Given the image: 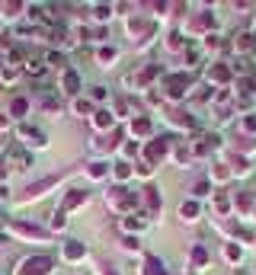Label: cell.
<instances>
[{
  "instance_id": "20",
  "label": "cell",
  "mask_w": 256,
  "mask_h": 275,
  "mask_svg": "<svg viewBox=\"0 0 256 275\" xmlns=\"http://www.w3.org/2000/svg\"><path fill=\"white\" fill-rule=\"evenodd\" d=\"M106 275H116V272H112V269H106Z\"/></svg>"
},
{
  "instance_id": "4",
  "label": "cell",
  "mask_w": 256,
  "mask_h": 275,
  "mask_svg": "<svg viewBox=\"0 0 256 275\" xmlns=\"http://www.w3.org/2000/svg\"><path fill=\"white\" fill-rule=\"evenodd\" d=\"M84 253H86L84 243H67V246H64V256H67V259H80Z\"/></svg>"
},
{
  "instance_id": "8",
  "label": "cell",
  "mask_w": 256,
  "mask_h": 275,
  "mask_svg": "<svg viewBox=\"0 0 256 275\" xmlns=\"http://www.w3.org/2000/svg\"><path fill=\"white\" fill-rule=\"evenodd\" d=\"M64 86H67V93H77V86H80L77 74H64Z\"/></svg>"
},
{
  "instance_id": "16",
  "label": "cell",
  "mask_w": 256,
  "mask_h": 275,
  "mask_svg": "<svg viewBox=\"0 0 256 275\" xmlns=\"http://www.w3.org/2000/svg\"><path fill=\"white\" fill-rule=\"evenodd\" d=\"M99 58H103V61H112V58H116V48H103V51H99Z\"/></svg>"
},
{
  "instance_id": "2",
  "label": "cell",
  "mask_w": 256,
  "mask_h": 275,
  "mask_svg": "<svg viewBox=\"0 0 256 275\" xmlns=\"http://www.w3.org/2000/svg\"><path fill=\"white\" fill-rule=\"evenodd\" d=\"M106 198H109V202L116 205V208H131L134 202H138V198H134V196H128L125 189H109V196H106Z\"/></svg>"
},
{
  "instance_id": "5",
  "label": "cell",
  "mask_w": 256,
  "mask_h": 275,
  "mask_svg": "<svg viewBox=\"0 0 256 275\" xmlns=\"http://www.w3.org/2000/svg\"><path fill=\"white\" fill-rule=\"evenodd\" d=\"M80 202H86V192H71V196L64 198V208H74V205H80Z\"/></svg>"
},
{
  "instance_id": "12",
  "label": "cell",
  "mask_w": 256,
  "mask_h": 275,
  "mask_svg": "<svg viewBox=\"0 0 256 275\" xmlns=\"http://www.w3.org/2000/svg\"><path fill=\"white\" fill-rule=\"evenodd\" d=\"M103 173H106V163H93V166H90V176H93V179H99Z\"/></svg>"
},
{
  "instance_id": "3",
  "label": "cell",
  "mask_w": 256,
  "mask_h": 275,
  "mask_svg": "<svg viewBox=\"0 0 256 275\" xmlns=\"http://www.w3.org/2000/svg\"><path fill=\"white\" fill-rule=\"evenodd\" d=\"M10 157H13V163H16V170H26V166L32 163V157H29L26 151H19V147H13V151H10Z\"/></svg>"
},
{
  "instance_id": "15",
  "label": "cell",
  "mask_w": 256,
  "mask_h": 275,
  "mask_svg": "<svg viewBox=\"0 0 256 275\" xmlns=\"http://www.w3.org/2000/svg\"><path fill=\"white\" fill-rule=\"evenodd\" d=\"M128 173H131V170H128V163H119V166H116V176H119V179H125Z\"/></svg>"
},
{
  "instance_id": "11",
  "label": "cell",
  "mask_w": 256,
  "mask_h": 275,
  "mask_svg": "<svg viewBox=\"0 0 256 275\" xmlns=\"http://www.w3.org/2000/svg\"><path fill=\"white\" fill-rule=\"evenodd\" d=\"M96 125H99V128L112 125V116H109V112H96Z\"/></svg>"
},
{
  "instance_id": "13",
  "label": "cell",
  "mask_w": 256,
  "mask_h": 275,
  "mask_svg": "<svg viewBox=\"0 0 256 275\" xmlns=\"http://www.w3.org/2000/svg\"><path fill=\"white\" fill-rule=\"evenodd\" d=\"M147 154H151V160L164 157V144H151V151H147Z\"/></svg>"
},
{
  "instance_id": "19",
  "label": "cell",
  "mask_w": 256,
  "mask_h": 275,
  "mask_svg": "<svg viewBox=\"0 0 256 275\" xmlns=\"http://www.w3.org/2000/svg\"><path fill=\"white\" fill-rule=\"evenodd\" d=\"M77 112H90V103H86V99H77Z\"/></svg>"
},
{
  "instance_id": "9",
  "label": "cell",
  "mask_w": 256,
  "mask_h": 275,
  "mask_svg": "<svg viewBox=\"0 0 256 275\" xmlns=\"http://www.w3.org/2000/svg\"><path fill=\"white\" fill-rule=\"evenodd\" d=\"M147 275H164V266L157 259H147Z\"/></svg>"
},
{
  "instance_id": "1",
  "label": "cell",
  "mask_w": 256,
  "mask_h": 275,
  "mask_svg": "<svg viewBox=\"0 0 256 275\" xmlns=\"http://www.w3.org/2000/svg\"><path fill=\"white\" fill-rule=\"evenodd\" d=\"M51 256H32V259H26L23 263V272L19 275H48L51 272Z\"/></svg>"
},
{
  "instance_id": "17",
  "label": "cell",
  "mask_w": 256,
  "mask_h": 275,
  "mask_svg": "<svg viewBox=\"0 0 256 275\" xmlns=\"http://www.w3.org/2000/svg\"><path fill=\"white\" fill-rule=\"evenodd\" d=\"M48 61L55 64V68H61V64H64V58H61V55H55V51H51V55H48Z\"/></svg>"
},
{
  "instance_id": "14",
  "label": "cell",
  "mask_w": 256,
  "mask_h": 275,
  "mask_svg": "<svg viewBox=\"0 0 256 275\" xmlns=\"http://www.w3.org/2000/svg\"><path fill=\"white\" fill-rule=\"evenodd\" d=\"M26 112V99H16V103H13V116H23Z\"/></svg>"
},
{
  "instance_id": "6",
  "label": "cell",
  "mask_w": 256,
  "mask_h": 275,
  "mask_svg": "<svg viewBox=\"0 0 256 275\" xmlns=\"http://www.w3.org/2000/svg\"><path fill=\"white\" fill-rule=\"evenodd\" d=\"M23 138H29L32 144H45V135H42V131H36V128H23Z\"/></svg>"
},
{
  "instance_id": "10",
  "label": "cell",
  "mask_w": 256,
  "mask_h": 275,
  "mask_svg": "<svg viewBox=\"0 0 256 275\" xmlns=\"http://www.w3.org/2000/svg\"><path fill=\"white\" fill-rule=\"evenodd\" d=\"M134 131H138V135H147V131H151V122H147V118H138V122H134Z\"/></svg>"
},
{
  "instance_id": "18",
  "label": "cell",
  "mask_w": 256,
  "mask_h": 275,
  "mask_svg": "<svg viewBox=\"0 0 256 275\" xmlns=\"http://www.w3.org/2000/svg\"><path fill=\"white\" fill-rule=\"evenodd\" d=\"M192 214H195V205H192V202L183 205V218H192Z\"/></svg>"
},
{
  "instance_id": "7",
  "label": "cell",
  "mask_w": 256,
  "mask_h": 275,
  "mask_svg": "<svg viewBox=\"0 0 256 275\" xmlns=\"http://www.w3.org/2000/svg\"><path fill=\"white\" fill-rule=\"evenodd\" d=\"M16 231H19V234H26V237H45V234L39 231V227H29V224H16Z\"/></svg>"
}]
</instances>
